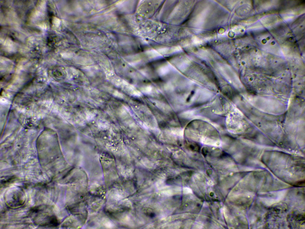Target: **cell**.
<instances>
[{"label":"cell","mask_w":305,"mask_h":229,"mask_svg":"<svg viewBox=\"0 0 305 229\" xmlns=\"http://www.w3.org/2000/svg\"><path fill=\"white\" fill-rule=\"evenodd\" d=\"M5 201L10 207L16 208L23 205L26 201V196L20 187L13 186L6 191L4 195Z\"/></svg>","instance_id":"6da1fadb"}]
</instances>
